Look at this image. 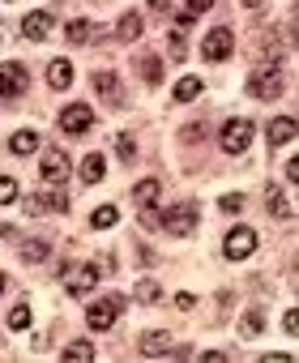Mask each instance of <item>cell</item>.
Wrapping results in <instances>:
<instances>
[{
	"label": "cell",
	"mask_w": 299,
	"mask_h": 363,
	"mask_svg": "<svg viewBox=\"0 0 299 363\" xmlns=\"http://www.w3.org/2000/svg\"><path fill=\"white\" fill-rule=\"evenodd\" d=\"M248 94H253V98H265V103H274L278 94H282V77L274 73V69H253V73H248Z\"/></svg>",
	"instance_id": "obj_1"
},
{
	"label": "cell",
	"mask_w": 299,
	"mask_h": 363,
	"mask_svg": "<svg viewBox=\"0 0 299 363\" xmlns=\"http://www.w3.org/2000/svg\"><path fill=\"white\" fill-rule=\"evenodd\" d=\"M163 227H167V235H175V239L192 235V227H197V205H192V201L171 205V210H167V218H163Z\"/></svg>",
	"instance_id": "obj_2"
},
{
	"label": "cell",
	"mask_w": 299,
	"mask_h": 363,
	"mask_svg": "<svg viewBox=\"0 0 299 363\" xmlns=\"http://www.w3.org/2000/svg\"><path fill=\"white\" fill-rule=\"evenodd\" d=\"M257 231L253 227H235L231 235H227V244H222V252H227V261H244V256H253L257 252Z\"/></svg>",
	"instance_id": "obj_3"
},
{
	"label": "cell",
	"mask_w": 299,
	"mask_h": 363,
	"mask_svg": "<svg viewBox=\"0 0 299 363\" xmlns=\"http://www.w3.org/2000/svg\"><path fill=\"white\" fill-rule=\"evenodd\" d=\"M26 86H30L26 65H18V60L0 65V98H18V94H26Z\"/></svg>",
	"instance_id": "obj_4"
},
{
	"label": "cell",
	"mask_w": 299,
	"mask_h": 363,
	"mask_svg": "<svg viewBox=\"0 0 299 363\" xmlns=\"http://www.w3.org/2000/svg\"><path fill=\"white\" fill-rule=\"evenodd\" d=\"M231 51H235V34H231L227 26H214V30L206 34V43H201V56H206V60H214V65H218V60H227Z\"/></svg>",
	"instance_id": "obj_5"
},
{
	"label": "cell",
	"mask_w": 299,
	"mask_h": 363,
	"mask_svg": "<svg viewBox=\"0 0 299 363\" xmlns=\"http://www.w3.org/2000/svg\"><path fill=\"white\" fill-rule=\"evenodd\" d=\"M218 141H222V150H227V154H244V150H248V141H253V120H227Z\"/></svg>",
	"instance_id": "obj_6"
},
{
	"label": "cell",
	"mask_w": 299,
	"mask_h": 363,
	"mask_svg": "<svg viewBox=\"0 0 299 363\" xmlns=\"http://www.w3.org/2000/svg\"><path fill=\"white\" fill-rule=\"evenodd\" d=\"M116 317H120V299H116V295H107V299L90 303L86 325H90V329H112V325H116Z\"/></svg>",
	"instance_id": "obj_7"
},
{
	"label": "cell",
	"mask_w": 299,
	"mask_h": 363,
	"mask_svg": "<svg viewBox=\"0 0 299 363\" xmlns=\"http://www.w3.org/2000/svg\"><path fill=\"white\" fill-rule=\"evenodd\" d=\"M90 124H94V112L86 107V103H73V107H69V112L60 116V128H65L69 137H81V133H86Z\"/></svg>",
	"instance_id": "obj_8"
},
{
	"label": "cell",
	"mask_w": 299,
	"mask_h": 363,
	"mask_svg": "<svg viewBox=\"0 0 299 363\" xmlns=\"http://www.w3.org/2000/svg\"><path fill=\"white\" fill-rule=\"evenodd\" d=\"M65 176H69V154L65 150H43V180L60 184Z\"/></svg>",
	"instance_id": "obj_9"
},
{
	"label": "cell",
	"mask_w": 299,
	"mask_h": 363,
	"mask_svg": "<svg viewBox=\"0 0 299 363\" xmlns=\"http://www.w3.org/2000/svg\"><path fill=\"white\" fill-rule=\"evenodd\" d=\"M22 30H26V39H30V43H39V39H47V34H52V13H47V9H39V13H30V18L22 22Z\"/></svg>",
	"instance_id": "obj_10"
},
{
	"label": "cell",
	"mask_w": 299,
	"mask_h": 363,
	"mask_svg": "<svg viewBox=\"0 0 299 363\" xmlns=\"http://www.w3.org/2000/svg\"><path fill=\"white\" fill-rule=\"evenodd\" d=\"M94 282H98V265H81V270H73V278H69V295H90Z\"/></svg>",
	"instance_id": "obj_11"
},
{
	"label": "cell",
	"mask_w": 299,
	"mask_h": 363,
	"mask_svg": "<svg viewBox=\"0 0 299 363\" xmlns=\"http://www.w3.org/2000/svg\"><path fill=\"white\" fill-rule=\"evenodd\" d=\"M171 350H175V338L163 334V329H154V334L141 338V355H171Z\"/></svg>",
	"instance_id": "obj_12"
},
{
	"label": "cell",
	"mask_w": 299,
	"mask_h": 363,
	"mask_svg": "<svg viewBox=\"0 0 299 363\" xmlns=\"http://www.w3.org/2000/svg\"><path fill=\"white\" fill-rule=\"evenodd\" d=\"M295 133H299V124H295L291 116L270 120V145H286V141H295Z\"/></svg>",
	"instance_id": "obj_13"
},
{
	"label": "cell",
	"mask_w": 299,
	"mask_h": 363,
	"mask_svg": "<svg viewBox=\"0 0 299 363\" xmlns=\"http://www.w3.org/2000/svg\"><path fill=\"white\" fill-rule=\"evenodd\" d=\"M73 81V65L69 60H52V65H47V86H52V90H65Z\"/></svg>",
	"instance_id": "obj_14"
},
{
	"label": "cell",
	"mask_w": 299,
	"mask_h": 363,
	"mask_svg": "<svg viewBox=\"0 0 299 363\" xmlns=\"http://www.w3.org/2000/svg\"><path fill=\"white\" fill-rule=\"evenodd\" d=\"M94 90L103 94V98H112V103H120V86H116V73L112 69H98L94 73Z\"/></svg>",
	"instance_id": "obj_15"
},
{
	"label": "cell",
	"mask_w": 299,
	"mask_h": 363,
	"mask_svg": "<svg viewBox=\"0 0 299 363\" xmlns=\"http://www.w3.org/2000/svg\"><path fill=\"white\" fill-rule=\"evenodd\" d=\"M261 329H265V312H261V308H248L244 321H239V334H244V338H257Z\"/></svg>",
	"instance_id": "obj_16"
},
{
	"label": "cell",
	"mask_w": 299,
	"mask_h": 363,
	"mask_svg": "<svg viewBox=\"0 0 299 363\" xmlns=\"http://www.w3.org/2000/svg\"><path fill=\"white\" fill-rule=\"evenodd\" d=\"M265 210H270V218H282V214L291 210V205H286V197H282V188H278V184H270V188H265Z\"/></svg>",
	"instance_id": "obj_17"
},
{
	"label": "cell",
	"mask_w": 299,
	"mask_h": 363,
	"mask_svg": "<svg viewBox=\"0 0 299 363\" xmlns=\"http://www.w3.org/2000/svg\"><path fill=\"white\" fill-rule=\"evenodd\" d=\"M34 145H39V133H30V128H18L9 137V150L13 154H34Z\"/></svg>",
	"instance_id": "obj_18"
},
{
	"label": "cell",
	"mask_w": 299,
	"mask_h": 363,
	"mask_svg": "<svg viewBox=\"0 0 299 363\" xmlns=\"http://www.w3.org/2000/svg\"><path fill=\"white\" fill-rule=\"evenodd\" d=\"M60 359H65V363H90V359H94V346H90V342H69V346L60 350Z\"/></svg>",
	"instance_id": "obj_19"
},
{
	"label": "cell",
	"mask_w": 299,
	"mask_h": 363,
	"mask_svg": "<svg viewBox=\"0 0 299 363\" xmlns=\"http://www.w3.org/2000/svg\"><path fill=\"white\" fill-rule=\"evenodd\" d=\"M103 171H107L103 154H90V159L81 163V180H86V184H98V180H103Z\"/></svg>",
	"instance_id": "obj_20"
},
{
	"label": "cell",
	"mask_w": 299,
	"mask_h": 363,
	"mask_svg": "<svg viewBox=\"0 0 299 363\" xmlns=\"http://www.w3.org/2000/svg\"><path fill=\"white\" fill-rule=\"evenodd\" d=\"M116 223H120L116 205H103V210H94V214H90V227H94V231H107V227H116Z\"/></svg>",
	"instance_id": "obj_21"
},
{
	"label": "cell",
	"mask_w": 299,
	"mask_h": 363,
	"mask_svg": "<svg viewBox=\"0 0 299 363\" xmlns=\"http://www.w3.org/2000/svg\"><path fill=\"white\" fill-rule=\"evenodd\" d=\"M154 201H159V180H141L137 184V205H141V210H150Z\"/></svg>",
	"instance_id": "obj_22"
},
{
	"label": "cell",
	"mask_w": 299,
	"mask_h": 363,
	"mask_svg": "<svg viewBox=\"0 0 299 363\" xmlns=\"http://www.w3.org/2000/svg\"><path fill=\"white\" fill-rule=\"evenodd\" d=\"M90 34H94V26H90V22H81V18H73V22H69V30H65V39H69V43H90Z\"/></svg>",
	"instance_id": "obj_23"
},
{
	"label": "cell",
	"mask_w": 299,
	"mask_h": 363,
	"mask_svg": "<svg viewBox=\"0 0 299 363\" xmlns=\"http://www.w3.org/2000/svg\"><path fill=\"white\" fill-rule=\"evenodd\" d=\"M116 34H120V39H137V34H141V13H124L120 26H116Z\"/></svg>",
	"instance_id": "obj_24"
},
{
	"label": "cell",
	"mask_w": 299,
	"mask_h": 363,
	"mask_svg": "<svg viewBox=\"0 0 299 363\" xmlns=\"http://www.w3.org/2000/svg\"><path fill=\"white\" fill-rule=\"evenodd\" d=\"M141 77H145L150 86H159V81H163V65H159V56H145V60H141Z\"/></svg>",
	"instance_id": "obj_25"
},
{
	"label": "cell",
	"mask_w": 299,
	"mask_h": 363,
	"mask_svg": "<svg viewBox=\"0 0 299 363\" xmlns=\"http://www.w3.org/2000/svg\"><path fill=\"white\" fill-rule=\"evenodd\" d=\"M197 94H201V81H197V77H184V81L175 86V103H188V98H197Z\"/></svg>",
	"instance_id": "obj_26"
},
{
	"label": "cell",
	"mask_w": 299,
	"mask_h": 363,
	"mask_svg": "<svg viewBox=\"0 0 299 363\" xmlns=\"http://www.w3.org/2000/svg\"><path fill=\"white\" fill-rule=\"evenodd\" d=\"M26 325H30V308H26V303H18L13 312H9V329H26Z\"/></svg>",
	"instance_id": "obj_27"
},
{
	"label": "cell",
	"mask_w": 299,
	"mask_h": 363,
	"mask_svg": "<svg viewBox=\"0 0 299 363\" xmlns=\"http://www.w3.org/2000/svg\"><path fill=\"white\" fill-rule=\"evenodd\" d=\"M43 256H47V244L43 239H34V244L22 248V261H43Z\"/></svg>",
	"instance_id": "obj_28"
},
{
	"label": "cell",
	"mask_w": 299,
	"mask_h": 363,
	"mask_svg": "<svg viewBox=\"0 0 299 363\" xmlns=\"http://www.w3.org/2000/svg\"><path fill=\"white\" fill-rule=\"evenodd\" d=\"M43 201V210H69V197L65 192H47V197H39Z\"/></svg>",
	"instance_id": "obj_29"
},
{
	"label": "cell",
	"mask_w": 299,
	"mask_h": 363,
	"mask_svg": "<svg viewBox=\"0 0 299 363\" xmlns=\"http://www.w3.org/2000/svg\"><path fill=\"white\" fill-rule=\"evenodd\" d=\"M116 150H120V159H124V163H137V141H133V137H120Z\"/></svg>",
	"instance_id": "obj_30"
},
{
	"label": "cell",
	"mask_w": 299,
	"mask_h": 363,
	"mask_svg": "<svg viewBox=\"0 0 299 363\" xmlns=\"http://www.w3.org/2000/svg\"><path fill=\"white\" fill-rule=\"evenodd\" d=\"M137 299L141 303H154L159 299V282H137Z\"/></svg>",
	"instance_id": "obj_31"
},
{
	"label": "cell",
	"mask_w": 299,
	"mask_h": 363,
	"mask_svg": "<svg viewBox=\"0 0 299 363\" xmlns=\"http://www.w3.org/2000/svg\"><path fill=\"white\" fill-rule=\"evenodd\" d=\"M13 197H18V184H13L9 176H0V205H9Z\"/></svg>",
	"instance_id": "obj_32"
},
{
	"label": "cell",
	"mask_w": 299,
	"mask_h": 363,
	"mask_svg": "<svg viewBox=\"0 0 299 363\" xmlns=\"http://www.w3.org/2000/svg\"><path fill=\"white\" fill-rule=\"evenodd\" d=\"M222 210H227V214H239V210H244V192H227V197H222Z\"/></svg>",
	"instance_id": "obj_33"
},
{
	"label": "cell",
	"mask_w": 299,
	"mask_h": 363,
	"mask_svg": "<svg viewBox=\"0 0 299 363\" xmlns=\"http://www.w3.org/2000/svg\"><path fill=\"white\" fill-rule=\"evenodd\" d=\"M282 329H286V334H299V308H295V312H286V321H282Z\"/></svg>",
	"instance_id": "obj_34"
},
{
	"label": "cell",
	"mask_w": 299,
	"mask_h": 363,
	"mask_svg": "<svg viewBox=\"0 0 299 363\" xmlns=\"http://www.w3.org/2000/svg\"><path fill=\"white\" fill-rule=\"evenodd\" d=\"M206 9H214V0H188V13H206Z\"/></svg>",
	"instance_id": "obj_35"
},
{
	"label": "cell",
	"mask_w": 299,
	"mask_h": 363,
	"mask_svg": "<svg viewBox=\"0 0 299 363\" xmlns=\"http://www.w3.org/2000/svg\"><path fill=\"white\" fill-rule=\"evenodd\" d=\"M171 60H184V39L171 34Z\"/></svg>",
	"instance_id": "obj_36"
},
{
	"label": "cell",
	"mask_w": 299,
	"mask_h": 363,
	"mask_svg": "<svg viewBox=\"0 0 299 363\" xmlns=\"http://www.w3.org/2000/svg\"><path fill=\"white\" fill-rule=\"evenodd\" d=\"M150 9H154V13H167V9H171V0H150Z\"/></svg>",
	"instance_id": "obj_37"
},
{
	"label": "cell",
	"mask_w": 299,
	"mask_h": 363,
	"mask_svg": "<svg viewBox=\"0 0 299 363\" xmlns=\"http://www.w3.org/2000/svg\"><path fill=\"white\" fill-rule=\"evenodd\" d=\"M286 176H291V180L299 184V159H291V163H286Z\"/></svg>",
	"instance_id": "obj_38"
},
{
	"label": "cell",
	"mask_w": 299,
	"mask_h": 363,
	"mask_svg": "<svg viewBox=\"0 0 299 363\" xmlns=\"http://www.w3.org/2000/svg\"><path fill=\"white\" fill-rule=\"evenodd\" d=\"M244 5H248V9H261V0H244Z\"/></svg>",
	"instance_id": "obj_39"
},
{
	"label": "cell",
	"mask_w": 299,
	"mask_h": 363,
	"mask_svg": "<svg viewBox=\"0 0 299 363\" xmlns=\"http://www.w3.org/2000/svg\"><path fill=\"white\" fill-rule=\"evenodd\" d=\"M0 291H5V278H0Z\"/></svg>",
	"instance_id": "obj_40"
}]
</instances>
